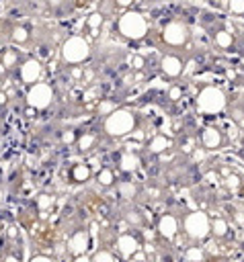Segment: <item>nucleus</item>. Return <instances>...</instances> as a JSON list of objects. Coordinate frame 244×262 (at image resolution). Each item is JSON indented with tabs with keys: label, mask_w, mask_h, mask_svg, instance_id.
Instances as JSON below:
<instances>
[{
	"label": "nucleus",
	"mask_w": 244,
	"mask_h": 262,
	"mask_svg": "<svg viewBox=\"0 0 244 262\" xmlns=\"http://www.w3.org/2000/svg\"><path fill=\"white\" fill-rule=\"evenodd\" d=\"M117 29L125 39L139 41L148 35V20L137 10H125L117 20Z\"/></svg>",
	"instance_id": "f257e3e1"
},
{
	"label": "nucleus",
	"mask_w": 244,
	"mask_h": 262,
	"mask_svg": "<svg viewBox=\"0 0 244 262\" xmlns=\"http://www.w3.org/2000/svg\"><path fill=\"white\" fill-rule=\"evenodd\" d=\"M135 127V115L127 108H115L111 115H107L103 129L107 135L111 137H123L127 133H131Z\"/></svg>",
	"instance_id": "f03ea898"
},
{
	"label": "nucleus",
	"mask_w": 244,
	"mask_h": 262,
	"mask_svg": "<svg viewBox=\"0 0 244 262\" xmlns=\"http://www.w3.org/2000/svg\"><path fill=\"white\" fill-rule=\"evenodd\" d=\"M197 108L205 115H217L226 108V94L217 86H203L197 94Z\"/></svg>",
	"instance_id": "7ed1b4c3"
},
{
	"label": "nucleus",
	"mask_w": 244,
	"mask_h": 262,
	"mask_svg": "<svg viewBox=\"0 0 244 262\" xmlns=\"http://www.w3.org/2000/svg\"><path fill=\"white\" fill-rule=\"evenodd\" d=\"M88 55H90V45L80 35L68 37L62 45V59L66 63H82L88 59Z\"/></svg>",
	"instance_id": "20e7f679"
},
{
	"label": "nucleus",
	"mask_w": 244,
	"mask_h": 262,
	"mask_svg": "<svg viewBox=\"0 0 244 262\" xmlns=\"http://www.w3.org/2000/svg\"><path fill=\"white\" fill-rule=\"evenodd\" d=\"M209 223L211 219L207 217V213L203 211H193L185 217L182 221V227H185V233L193 239H203L209 235Z\"/></svg>",
	"instance_id": "39448f33"
},
{
	"label": "nucleus",
	"mask_w": 244,
	"mask_h": 262,
	"mask_svg": "<svg viewBox=\"0 0 244 262\" xmlns=\"http://www.w3.org/2000/svg\"><path fill=\"white\" fill-rule=\"evenodd\" d=\"M51 100H53V90H51V86L47 82H37L27 92V104L31 108H35V111L47 108L51 104Z\"/></svg>",
	"instance_id": "423d86ee"
},
{
	"label": "nucleus",
	"mask_w": 244,
	"mask_h": 262,
	"mask_svg": "<svg viewBox=\"0 0 244 262\" xmlns=\"http://www.w3.org/2000/svg\"><path fill=\"white\" fill-rule=\"evenodd\" d=\"M162 41L170 47H180L189 41V27L180 20H172L162 29Z\"/></svg>",
	"instance_id": "0eeeda50"
},
{
	"label": "nucleus",
	"mask_w": 244,
	"mask_h": 262,
	"mask_svg": "<svg viewBox=\"0 0 244 262\" xmlns=\"http://www.w3.org/2000/svg\"><path fill=\"white\" fill-rule=\"evenodd\" d=\"M41 74H43V68H41V63H39L37 59H33V57L25 59V61L21 63V68H18V78H21V82H23V84H29V86L37 84V80L41 78Z\"/></svg>",
	"instance_id": "6e6552de"
},
{
	"label": "nucleus",
	"mask_w": 244,
	"mask_h": 262,
	"mask_svg": "<svg viewBox=\"0 0 244 262\" xmlns=\"http://www.w3.org/2000/svg\"><path fill=\"white\" fill-rule=\"evenodd\" d=\"M160 70H162L168 78H178V76L185 72V63H182V59H180L178 55L166 53V55H162V59H160Z\"/></svg>",
	"instance_id": "1a4fd4ad"
},
{
	"label": "nucleus",
	"mask_w": 244,
	"mask_h": 262,
	"mask_svg": "<svg viewBox=\"0 0 244 262\" xmlns=\"http://www.w3.org/2000/svg\"><path fill=\"white\" fill-rule=\"evenodd\" d=\"M158 233L164 237V239H172L176 233H178V219L170 213H164L160 219H158Z\"/></svg>",
	"instance_id": "9d476101"
},
{
	"label": "nucleus",
	"mask_w": 244,
	"mask_h": 262,
	"mask_svg": "<svg viewBox=\"0 0 244 262\" xmlns=\"http://www.w3.org/2000/svg\"><path fill=\"white\" fill-rule=\"evenodd\" d=\"M115 246H117L119 254L125 256V258L133 256V254L139 250V242H137V237H133L131 233H123V235H119L117 242H115Z\"/></svg>",
	"instance_id": "9b49d317"
},
{
	"label": "nucleus",
	"mask_w": 244,
	"mask_h": 262,
	"mask_svg": "<svg viewBox=\"0 0 244 262\" xmlns=\"http://www.w3.org/2000/svg\"><path fill=\"white\" fill-rule=\"evenodd\" d=\"M201 143H203L205 149H219L221 143H223V135L215 127H205L203 133H201Z\"/></svg>",
	"instance_id": "f8f14e48"
},
{
	"label": "nucleus",
	"mask_w": 244,
	"mask_h": 262,
	"mask_svg": "<svg viewBox=\"0 0 244 262\" xmlns=\"http://www.w3.org/2000/svg\"><path fill=\"white\" fill-rule=\"evenodd\" d=\"M170 147H172V139L166 137V135H154L150 139V143H148V151L154 154V156H160Z\"/></svg>",
	"instance_id": "ddd939ff"
},
{
	"label": "nucleus",
	"mask_w": 244,
	"mask_h": 262,
	"mask_svg": "<svg viewBox=\"0 0 244 262\" xmlns=\"http://www.w3.org/2000/svg\"><path fill=\"white\" fill-rule=\"evenodd\" d=\"M86 246H88V233H86L84 229L76 231V233L70 237V252H72V254L82 256L84 250H86Z\"/></svg>",
	"instance_id": "4468645a"
},
{
	"label": "nucleus",
	"mask_w": 244,
	"mask_h": 262,
	"mask_svg": "<svg viewBox=\"0 0 244 262\" xmlns=\"http://www.w3.org/2000/svg\"><path fill=\"white\" fill-rule=\"evenodd\" d=\"M137 166H139V156H137V154L125 151V154L119 156V170H121V172H127V174H129V172H135Z\"/></svg>",
	"instance_id": "2eb2a0df"
},
{
	"label": "nucleus",
	"mask_w": 244,
	"mask_h": 262,
	"mask_svg": "<svg viewBox=\"0 0 244 262\" xmlns=\"http://www.w3.org/2000/svg\"><path fill=\"white\" fill-rule=\"evenodd\" d=\"M90 174H92V170L88 164L80 162V164H74V168H72V180L74 182H86L90 178Z\"/></svg>",
	"instance_id": "dca6fc26"
},
{
	"label": "nucleus",
	"mask_w": 244,
	"mask_h": 262,
	"mask_svg": "<svg viewBox=\"0 0 244 262\" xmlns=\"http://www.w3.org/2000/svg\"><path fill=\"white\" fill-rule=\"evenodd\" d=\"M209 233H213L215 237H226L228 235V221L221 217H215L209 223Z\"/></svg>",
	"instance_id": "f3484780"
},
{
	"label": "nucleus",
	"mask_w": 244,
	"mask_h": 262,
	"mask_svg": "<svg viewBox=\"0 0 244 262\" xmlns=\"http://www.w3.org/2000/svg\"><path fill=\"white\" fill-rule=\"evenodd\" d=\"M213 39H215V45H217L219 49H230V47L234 45V37H232V33H230V31H226V29L217 31Z\"/></svg>",
	"instance_id": "a211bd4d"
},
{
	"label": "nucleus",
	"mask_w": 244,
	"mask_h": 262,
	"mask_svg": "<svg viewBox=\"0 0 244 262\" xmlns=\"http://www.w3.org/2000/svg\"><path fill=\"white\" fill-rule=\"evenodd\" d=\"M96 180L100 186H113L115 184V172L111 168H100L96 174Z\"/></svg>",
	"instance_id": "6ab92c4d"
},
{
	"label": "nucleus",
	"mask_w": 244,
	"mask_h": 262,
	"mask_svg": "<svg viewBox=\"0 0 244 262\" xmlns=\"http://www.w3.org/2000/svg\"><path fill=\"white\" fill-rule=\"evenodd\" d=\"M203 250L199 248V246H191V248H187V252H185V258H187V262H203Z\"/></svg>",
	"instance_id": "aec40b11"
},
{
	"label": "nucleus",
	"mask_w": 244,
	"mask_h": 262,
	"mask_svg": "<svg viewBox=\"0 0 244 262\" xmlns=\"http://www.w3.org/2000/svg\"><path fill=\"white\" fill-rule=\"evenodd\" d=\"M16 61H18V51H14V49L2 51V66L12 68V66H16Z\"/></svg>",
	"instance_id": "412c9836"
},
{
	"label": "nucleus",
	"mask_w": 244,
	"mask_h": 262,
	"mask_svg": "<svg viewBox=\"0 0 244 262\" xmlns=\"http://www.w3.org/2000/svg\"><path fill=\"white\" fill-rule=\"evenodd\" d=\"M12 41L14 43H27L29 41V29L27 27H16V29H12Z\"/></svg>",
	"instance_id": "4be33fe9"
},
{
	"label": "nucleus",
	"mask_w": 244,
	"mask_h": 262,
	"mask_svg": "<svg viewBox=\"0 0 244 262\" xmlns=\"http://www.w3.org/2000/svg\"><path fill=\"white\" fill-rule=\"evenodd\" d=\"M78 147L82 149V151H86V149H90L92 145H94V141H96V137L92 135V133H84V135H80L78 139Z\"/></svg>",
	"instance_id": "5701e85b"
},
{
	"label": "nucleus",
	"mask_w": 244,
	"mask_h": 262,
	"mask_svg": "<svg viewBox=\"0 0 244 262\" xmlns=\"http://www.w3.org/2000/svg\"><path fill=\"white\" fill-rule=\"evenodd\" d=\"M90 262H115V256L109 250H96L94 256L90 258Z\"/></svg>",
	"instance_id": "b1692460"
},
{
	"label": "nucleus",
	"mask_w": 244,
	"mask_h": 262,
	"mask_svg": "<svg viewBox=\"0 0 244 262\" xmlns=\"http://www.w3.org/2000/svg\"><path fill=\"white\" fill-rule=\"evenodd\" d=\"M117 190H119V192H121V196H125V199H129V196H133V194H135V186H133L131 182H119Z\"/></svg>",
	"instance_id": "393cba45"
},
{
	"label": "nucleus",
	"mask_w": 244,
	"mask_h": 262,
	"mask_svg": "<svg viewBox=\"0 0 244 262\" xmlns=\"http://www.w3.org/2000/svg\"><path fill=\"white\" fill-rule=\"evenodd\" d=\"M86 25H88L90 29H98V27L103 25V14H100V12H92V14L88 16Z\"/></svg>",
	"instance_id": "a878e982"
},
{
	"label": "nucleus",
	"mask_w": 244,
	"mask_h": 262,
	"mask_svg": "<svg viewBox=\"0 0 244 262\" xmlns=\"http://www.w3.org/2000/svg\"><path fill=\"white\" fill-rule=\"evenodd\" d=\"M51 203H53V196L51 194H45L43 192V194L37 196V207L39 209H47V207H51Z\"/></svg>",
	"instance_id": "bb28decb"
},
{
	"label": "nucleus",
	"mask_w": 244,
	"mask_h": 262,
	"mask_svg": "<svg viewBox=\"0 0 244 262\" xmlns=\"http://www.w3.org/2000/svg\"><path fill=\"white\" fill-rule=\"evenodd\" d=\"M113 111H115V104H113V102H109V100L98 104V113H100V115H111Z\"/></svg>",
	"instance_id": "cd10ccee"
},
{
	"label": "nucleus",
	"mask_w": 244,
	"mask_h": 262,
	"mask_svg": "<svg viewBox=\"0 0 244 262\" xmlns=\"http://www.w3.org/2000/svg\"><path fill=\"white\" fill-rule=\"evenodd\" d=\"M62 141L68 143V145L74 143V141H76V133H74V129H66V131L62 133Z\"/></svg>",
	"instance_id": "c85d7f7f"
},
{
	"label": "nucleus",
	"mask_w": 244,
	"mask_h": 262,
	"mask_svg": "<svg viewBox=\"0 0 244 262\" xmlns=\"http://www.w3.org/2000/svg\"><path fill=\"white\" fill-rule=\"evenodd\" d=\"M180 96H182V88H180V86H170L168 98H170V100H178Z\"/></svg>",
	"instance_id": "c756f323"
},
{
	"label": "nucleus",
	"mask_w": 244,
	"mask_h": 262,
	"mask_svg": "<svg viewBox=\"0 0 244 262\" xmlns=\"http://www.w3.org/2000/svg\"><path fill=\"white\" fill-rule=\"evenodd\" d=\"M228 8H230L232 12H244V0H232V2L228 4Z\"/></svg>",
	"instance_id": "7c9ffc66"
},
{
	"label": "nucleus",
	"mask_w": 244,
	"mask_h": 262,
	"mask_svg": "<svg viewBox=\"0 0 244 262\" xmlns=\"http://www.w3.org/2000/svg\"><path fill=\"white\" fill-rule=\"evenodd\" d=\"M144 61H146V59H144L141 55H135V57L131 59V66H133L135 70H139V68H144Z\"/></svg>",
	"instance_id": "2f4dec72"
},
{
	"label": "nucleus",
	"mask_w": 244,
	"mask_h": 262,
	"mask_svg": "<svg viewBox=\"0 0 244 262\" xmlns=\"http://www.w3.org/2000/svg\"><path fill=\"white\" fill-rule=\"evenodd\" d=\"M238 180H240V178H238V176H234V174H232V176H228V180H226V182H228V186H230V188H236V186H238V184H240V182H238Z\"/></svg>",
	"instance_id": "473e14b6"
},
{
	"label": "nucleus",
	"mask_w": 244,
	"mask_h": 262,
	"mask_svg": "<svg viewBox=\"0 0 244 262\" xmlns=\"http://www.w3.org/2000/svg\"><path fill=\"white\" fill-rule=\"evenodd\" d=\"M29 262H53L49 256H43V254H39V256H33Z\"/></svg>",
	"instance_id": "72a5a7b5"
},
{
	"label": "nucleus",
	"mask_w": 244,
	"mask_h": 262,
	"mask_svg": "<svg viewBox=\"0 0 244 262\" xmlns=\"http://www.w3.org/2000/svg\"><path fill=\"white\" fill-rule=\"evenodd\" d=\"M127 219H129L131 223H141V217H139L137 213H129V215H127Z\"/></svg>",
	"instance_id": "f704fd0d"
},
{
	"label": "nucleus",
	"mask_w": 244,
	"mask_h": 262,
	"mask_svg": "<svg viewBox=\"0 0 244 262\" xmlns=\"http://www.w3.org/2000/svg\"><path fill=\"white\" fill-rule=\"evenodd\" d=\"M2 262H21V258L18 256H14V254H8V256H4V260Z\"/></svg>",
	"instance_id": "c9c22d12"
},
{
	"label": "nucleus",
	"mask_w": 244,
	"mask_h": 262,
	"mask_svg": "<svg viewBox=\"0 0 244 262\" xmlns=\"http://www.w3.org/2000/svg\"><path fill=\"white\" fill-rule=\"evenodd\" d=\"M74 262H90V258L82 254V256H76V258H74Z\"/></svg>",
	"instance_id": "e433bc0d"
},
{
	"label": "nucleus",
	"mask_w": 244,
	"mask_h": 262,
	"mask_svg": "<svg viewBox=\"0 0 244 262\" xmlns=\"http://www.w3.org/2000/svg\"><path fill=\"white\" fill-rule=\"evenodd\" d=\"M129 4H131L129 0H119V2H117V6H123V8H127Z\"/></svg>",
	"instance_id": "4c0bfd02"
},
{
	"label": "nucleus",
	"mask_w": 244,
	"mask_h": 262,
	"mask_svg": "<svg viewBox=\"0 0 244 262\" xmlns=\"http://www.w3.org/2000/svg\"><path fill=\"white\" fill-rule=\"evenodd\" d=\"M6 102V94L4 92H0V104H4Z\"/></svg>",
	"instance_id": "58836bf2"
},
{
	"label": "nucleus",
	"mask_w": 244,
	"mask_h": 262,
	"mask_svg": "<svg viewBox=\"0 0 244 262\" xmlns=\"http://www.w3.org/2000/svg\"><path fill=\"white\" fill-rule=\"evenodd\" d=\"M0 229H2V225H0Z\"/></svg>",
	"instance_id": "ea45409f"
}]
</instances>
